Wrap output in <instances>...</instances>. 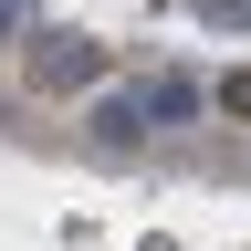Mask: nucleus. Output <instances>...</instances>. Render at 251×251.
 Listing matches in <instances>:
<instances>
[{
	"mask_svg": "<svg viewBox=\"0 0 251 251\" xmlns=\"http://www.w3.org/2000/svg\"><path fill=\"white\" fill-rule=\"evenodd\" d=\"M31 84H105V42L94 31H42V52H31Z\"/></svg>",
	"mask_w": 251,
	"mask_h": 251,
	"instance_id": "f257e3e1",
	"label": "nucleus"
},
{
	"mask_svg": "<svg viewBox=\"0 0 251 251\" xmlns=\"http://www.w3.org/2000/svg\"><path fill=\"white\" fill-rule=\"evenodd\" d=\"M209 105H220V115H251V63H230V74L209 84Z\"/></svg>",
	"mask_w": 251,
	"mask_h": 251,
	"instance_id": "20e7f679",
	"label": "nucleus"
},
{
	"mask_svg": "<svg viewBox=\"0 0 251 251\" xmlns=\"http://www.w3.org/2000/svg\"><path fill=\"white\" fill-rule=\"evenodd\" d=\"M199 105H209L199 74H157V84H136V115H157V126H188Z\"/></svg>",
	"mask_w": 251,
	"mask_h": 251,
	"instance_id": "7ed1b4c3",
	"label": "nucleus"
},
{
	"mask_svg": "<svg viewBox=\"0 0 251 251\" xmlns=\"http://www.w3.org/2000/svg\"><path fill=\"white\" fill-rule=\"evenodd\" d=\"M136 136H147V115H136V84L94 94V147H105V157H136Z\"/></svg>",
	"mask_w": 251,
	"mask_h": 251,
	"instance_id": "f03ea898",
	"label": "nucleus"
},
{
	"mask_svg": "<svg viewBox=\"0 0 251 251\" xmlns=\"http://www.w3.org/2000/svg\"><path fill=\"white\" fill-rule=\"evenodd\" d=\"M11 31H21V0H0V42H11Z\"/></svg>",
	"mask_w": 251,
	"mask_h": 251,
	"instance_id": "39448f33",
	"label": "nucleus"
}]
</instances>
